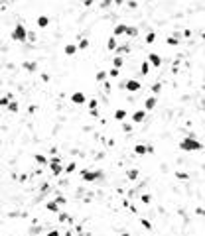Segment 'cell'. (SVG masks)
I'll return each mask as SVG.
<instances>
[{
  "label": "cell",
  "instance_id": "cell-12",
  "mask_svg": "<svg viewBox=\"0 0 205 236\" xmlns=\"http://www.w3.org/2000/svg\"><path fill=\"white\" fill-rule=\"evenodd\" d=\"M134 153H136V156H146V153H148V146L136 144V146H134Z\"/></svg>",
  "mask_w": 205,
  "mask_h": 236
},
{
  "label": "cell",
  "instance_id": "cell-3",
  "mask_svg": "<svg viewBox=\"0 0 205 236\" xmlns=\"http://www.w3.org/2000/svg\"><path fill=\"white\" fill-rule=\"evenodd\" d=\"M101 177H102V171H101V169H95V171H93V169H81V179L83 181H97V179H101Z\"/></svg>",
  "mask_w": 205,
  "mask_h": 236
},
{
  "label": "cell",
  "instance_id": "cell-18",
  "mask_svg": "<svg viewBox=\"0 0 205 236\" xmlns=\"http://www.w3.org/2000/svg\"><path fill=\"white\" fill-rule=\"evenodd\" d=\"M126 35H128V38H136V35H138V28L126 26Z\"/></svg>",
  "mask_w": 205,
  "mask_h": 236
},
{
  "label": "cell",
  "instance_id": "cell-19",
  "mask_svg": "<svg viewBox=\"0 0 205 236\" xmlns=\"http://www.w3.org/2000/svg\"><path fill=\"white\" fill-rule=\"evenodd\" d=\"M122 65H124V59H122L120 55H116V57L113 59V67H116V69H120Z\"/></svg>",
  "mask_w": 205,
  "mask_h": 236
},
{
  "label": "cell",
  "instance_id": "cell-17",
  "mask_svg": "<svg viewBox=\"0 0 205 236\" xmlns=\"http://www.w3.org/2000/svg\"><path fill=\"white\" fill-rule=\"evenodd\" d=\"M114 118H116L119 122H122L124 118H126V110H124V108H119V110L114 112Z\"/></svg>",
  "mask_w": 205,
  "mask_h": 236
},
{
  "label": "cell",
  "instance_id": "cell-27",
  "mask_svg": "<svg viewBox=\"0 0 205 236\" xmlns=\"http://www.w3.org/2000/svg\"><path fill=\"white\" fill-rule=\"evenodd\" d=\"M75 167H77V164H75V161H71L69 165H65L63 171H65V173H73V171H75Z\"/></svg>",
  "mask_w": 205,
  "mask_h": 236
},
{
  "label": "cell",
  "instance_id": "cell-4",
  "mask_svg": "<svg viewBox=\"0 0 205 236\" xmlns=\"http://www.w3.org/2000/svg\"><path fill=\"white\" fill-rule=\"evenodd\" d=\"M47 167H49V171L53 173V175H61L63 173V165H61V161H59V158H53V159H49V164H47Z\"/></svg>",
  "mask_w": 205,
  "mask_h": 236
},
{
  "label": "cell",
  "instance_id": "cell-33",
  "mask_svg": "<svg viewBox=\"0 0 205 236\" xmlns=\"http://www.w3.org/2000/svg\"><path fill=\"white\" fill-rule=\"evenodd\" d=\"M178 40H175V38H168V46H178Z\"/></svg>",
  "mask_w": 205,
  "mask_h": 236
},
{
  "label": "cell",
  "instance_id": "cell-10",
  "mask_svg": "<svg viewBox=\"0 0 205 236\" xmlns=\"http://www.w3.org/2000/svg\"><path fill=\"white\" fill-rule=\"evenodd\" d=\"M156 102H158L156 97H148V99L144 100V110H146V112H148V110H152L154 106H156Z\"/></svg>",
  "mask_w": 205,
  "mask_h": 236
},
{
  "label": "cell",
  "instance_id": "cell-14",
  "mask_svg": "<svg viewBox=\"0 0 205 236\" xmlns=\"http://www.w3.org/2000/svg\"><path fill=\"white\" fill-rule=\"evenodd\" d=\"M36 24H38V28H47V26H49V18H47V16H38Z\"/></svg>",
  "mask_w": 205,
  "mask_h": 236
},
{
  "label": "cell",
  "instance_id": "cell-7",
  "mask_svg": "<svg viewBox=\"0 0 205 236\" xmlns=\"http://www.w3.org/2000/svg\"><path fill=\"white\" fill-rule=\"evenodd\" d=\"M71 102H73V105H85V102H87L85 93H81V91L73 93V94H71Z\"/></svg>",
  "mask_w": 205,
  "mask_h": 236
},
{
  "label": "cell",
  "instance_id": "cell-31",
  "mask_svg": "<svg viewBox=\"0 0 205 236\" xmlns=\"http://www.w3.org/2000/svg\"><path fill=\"white\" fill-rule=\"evenodd\" d=\"M175 177H178V179H187V173H184V171H175Z\"/></svg>",
  "mask_w": 205,
  "mask_h": 236
},
{
  "label": "cell",
  "instance_id": "cell-41",
  "mask_svg": "<svg viewBox=\"0 0 205 236\" xmlns=\"http://www.w3.org/2000/svg\"><path fill=\"white\" fill-rule=\"evenodd\" d=\"M122 236H128V234H126V232H124V234H122Z\"/></svg>",
  "mask_w": 205,
  "mask_h": 236
},
{
  "label": "cell",
  "instance_id": "cell-28",
  "mask_svg": "<svg viewBox=\"0 0 205 236\" xmlns=\"http://www.w3.org/2000/svg\"><path fill=\"white\" fill-rule=\"evenodd\" d=\"M95 79H97L99 83H101V81H105V79H107V71H97V75H95Z\"/></svg>",
  "mask_w": 205,
  "mask_h": 236
},
{
  "label": "cell",
  "instance_id": "cell-30",
  "mask_svg": "<svg viewBox=\"0 0 205 236\" xmlns=\"http://www.w3.org/2000/svg\"><path fill=\"white\" fill-rule=\"evenodd\" d=\"M77 47H79V49H87V47H89V40H81Z\"/></svg>",
  "mask_w": 205,
  "mask_h": 236
},
{
  "label": "cell",
  "instance_id": "cell-6",
  "mask_svg": "<svg viewBox=\"0 0 205 236\" xmlns=\"http://www.w3.org/2000/svg\"><path fill=\"white\" fill-rule=\"evenodd\" d=\"M130 120H132L134 124H140V122H144L146 120V110L142 108V110H134L132 112V116H130Z\"/></svg>",
  "mask_w": 205,
  "mask_h": 236
},
{
  "label": "cell",
  "instance_id": "cell-20",
  "mask_svg": "<svg viewBox=\"0 0 205 236\" xmlns=\"http://www.w3.org/2000/svg\"><path fill=\"white\" fill-rule=\"evenodd\" d=\"M10 100H12V94H6V97H2V99H0V108L8 106V105H10Z\"/></svg>",
  "mask_w": 205,
  "mask_h": 236
},
{
  "label": "cell",
  "instance_id": "cell-15",
  "mask_svg": "<svg viewBox=\"0 0 205 236\" xmlns=\"http://www.w3.org/2000/svg\"><path fill=\"white\" fill-rule=\"evenodd\" d=\"M46 209H47L49 212H59V203H57V201H49V203L46 205Z\"/></svg>",
  "mask_w": 205,
  "mask_h": 236
},
{
  "label": "cell",
  "instance_id": "cell-39",
  "mask_svg": "<svg viewBox=\"0 0 205 236\" xmlns=\"http://www.w3.org/2000/svg\"><path fill=\"white\" fill-rule=\"evenodd\" d=\"M113 2H114L116 6H122V4H124V0H113Z\"/></svg>",
  "mask_w": 205,
  "mask_h": 236
},
{
  "label": "cell",
  "instance_id": "cell-35",
  "mask_svg": "<svg viewBox=\"0 0 205 236\" xmlns=\"http://www.w3.org/2000/svg\"><path fill=\"white\" fill-rule=\"evenodd\" d=\"M111 2H113V0H101V6H102V8H108Z\"/></svg>",
  "mask_w": 205,
  "mask_h": 236
},
{
  "label": "cell",
  "instance_id": "cell-16",
  "mask_svg": "<svg viewBox=\"0 0 205 236\" xmlns=\"http://www.w3.org/2000/svg\"><path fill=\"white\" fill-rule=\"evenodd\" d=\"M34 159H36V164H40V165H47V164H49V159H47L46 156H42V153H36Z\"/></svg>",
  "mask_w": 205,
  "mask_h": 236
},
{
  "label": "cell",
  "instance_id": "cell-9",
  "mask_svg": "<svg viewBox=\"0 0 205 236\" xmlns=\"http://www.w3.org/2000/svg\"><path fill=\"white\" fill-rule=\"evenodd\" d=\"M113 35L114 38H120V35H126V24H116L113 30Z\"/></svg>",
  "mask_w": 205,
  "mask_h": 236
},
{
  "label": "cell",
  "instance_id": "cell-26",
  "mask_svg": "<svg viewBox=\"0 0 205 236\" xmlns=\"http://www.w3.org/2000/svg\"><path fill=\"white\" fill-rule=\"evenodd\" d=\"M24 69H28V71H30V73H34L36 69H38V65H36L34 61H32V63H28V61H26V63H24Z\"/></svg>",
  "mask_w": 205,
  "mask_h": 236
},
{
  "label": "cell",
  "instance_id": "cell-11",
  "mask_svg": "<svg viewBox=\"0 0 205 236\" xmlns=\"http://www.w3.org/2000/svg\"><path fill=\"white\" fill-rule=\"evenodd\" d=\"M77 49H79V47L75 46V43H67V46L63 47V53L71 57V55H75V53H77Z\"/></svg>",
  "mask_w": 205,
  "mask_h": 236
},
{
  "label": "cell",
  "instance_id": "cell-24",
  "mask_svg": "<svg viewBox=\"0 0 205 236\" xmlns=\"http://www.w3.org/2000/svg\"><path fill=\"white\" fill-rule=\"evenodd\" d=\"M97 106H99V100L97 99H91L89 102H87V108H89V110H97Z\"/></svg>",
  "mask_w": 205,
  "mask_h": 236
},
{
  "label": "cell",
  "instance_id": "cell-34",
  "mask_svg": "<svg viewBox=\"0 0 205 236\" xmlns=\"http://www.w3.org/2000/svg\"><path fill=\"white\" fill-rule=\"evenodd\" d=\"M152 91H154V93H156V94H158L160 91H162V85H160V83H156V85H154V87H152Z\"/></svg>",
  "mask_w": 205,
  "mask_h": 236
},
{
  "label": "cell",
  "instance_id": "cell-38",
  "mask_svg": "<svg viewBox=\"0 0 205 236\" xmlns=\"http://www.w3.org/2000/svg\"><path fill=\"white\" fill-rule=\"evenodd\" d=\"M195 212H197L199 217H205V209H195Z\"/></svg>",
  "mask_w": 205,
  "mask_h": 236
},
{
  "label": "cell",
  "instance_id": "cell-23",
  "mask_svg": "<svg viewBox=\"0 0 205 236\" xmlns=\"http://www.w3.org/2000/svg\"><path fill=\"white\" fill-rule=\"evenodd\" d=\"M144 41H146V43H154V41H156V32H148Z\"/></svg>",
  "mask_w": 205,
  "mask_h": 236
},
{
  "label": "cell",
  "instance_id": "cell-32",
  "mask_svg": "<svg viewBox=\"0 0 205 236\" xmlns=\"http://www.w3.org/2000/svg\"><path fill=\"white\" fill-rule=\"evenodd\" d=\"M46 236H61V234H59V230H57V228H53V230H49Z\"/></svg>",
  "mask_w": 205,
  "mask_h": 236
},
{
  "label": "cell",
  "instance_id": "cell-8",
  "mask_svg": "<svg viewBox=\"0 0 205 236\" xmlns=\"http://www.w3.org/2000/svg\"><path fill=\"white\" fill-rule=\"evenodd\" d=\"M146 61L150 63V67H160V65H162V57H160L158 53H150Z\"/></svg>",
  "mask_w": 205,
  "mask_h": 236
},
{
  "label": "cell",
  "instance_id": "cell-2",
  "mask_svg": "<svg viewBox=\"0 0 205 236\" xmlns=\"http://www.w3.org/2000/svg\"><path fill=\"white\" fill-rule=\"evenodd\" d=\"M10 38L14 40V41H26L28 40V30H26V26L22 24V22H18L16 26H14V30H12V34H10Z\"/></svg>",
  "mask_w": 205,
  "mask_h": 236
},
{
  "label": "cell",
  "instance_id": "cell-25",
  "mask_svg": "<svg viewBox=\"0 0 205 236\" xmlns=\"http://www.w3.org/2000/svg\"><path fill=\"white\" fill-rule=\"evenodd\" d=\"M8 110H10V112H14V114H16L18 110H20V106H18V102H16V100H10V105H8Z\"/></svg>",
  "mask_w": 205,
  "mask_h": 236
},
{
  "label": "cell",
  "instance_id": "cell-21",
  "mask_svg": "<svg viewBox=\"0 0 205 236\" xmlns=\"http://www.w3.org/2000/svg\"><path fill=\"white\" fill-rule=\"evenodd\" d=\"M126 175H128V179H130V181H136V179H138V169H128Z\"/></svg>",
  "mask_w": 205,
  "mask_h": 236
},
{
  "label": "cell",
  "instance_id": "cell-5",
  "mask_svg": "<svg viewBox=\"0 0 205 236\" xmlns=\"http://www.w3.org/2000/svg\"><path fill=\"white\" fill-rule=\"evenodd\" d=\"M122 88H126L128 93H136V91H140V88H142V83L138 79H128L126 83L122 85Z\"/></svg>",
  "mask_w": 205,
  "mask_h": 236
},
{
  "label": "cell",
  "instance_id": "cell-40",
  "mask_svg": "<svg viewBox=\"0 0 205 236\" xmlns=\"http://www.w3.org/2000/svg\"><path fill=\"white\" fill-rule=\"evenodd\" d=\"M83 4H85V6H91V4H93V0H85Z\"/></svg>",
  "mask_w": 205,
  "mask_h": 236
},
{
  "label": "cell",
  "instance_id": "cell-36",
  "mask_svg": "<svg viewBox=\"0 0 205 236\" xmlns=\"http://www.w3.org/2000/svg\"><path fill=\"white\" fill-rule=\"evenodd\" d=\"M150 201H152V197H150V195H142V203H146V205H148Z\"/></svg>",
  "mask_w": 205,
  "mask_h": 236
},
{
  "label": "cell",
  "instance_id": "cell-13",
  "mask_svg": "<svg viewBox=\"0 0 205 236\" xmlns=\"http://www.w3.org/2000/svg\"><path fill=\"white\" fill-rule=\"evenodd\" d=\"M107 47L111 49V51H114L116 47H119V38H114V35H111V38H108V41H107Z\"/></svg>",
  "mask_w": 205,
  "mask_h": 236
},
{
  "label": "cell",
  "instance_id": "cell-29",
  "mask_svg": "<svg viewBox=\"0 0 205 236\" xmlns=\"http://www.w3.org/2000/svg\"><path fill=\"white\" fill-rule=\"evenodd\" d=\"M119 73H120V69H116V67H113L111 71H108V77H113V79H116V77H119Z\"/></svg>",
  "mask_w": 205,
  "mask_h": 236
},
{
  "label": "cell",
  "instance_id": "cell-37",
  "mask_svg": "<svg viewBox=\"0 0 205 236\" xmlns=\"http://www.w3.org/2000/svg\"><path fill=\"white\" fill-rule=\"evenodd\" d=\"M142 226H146V228H152V224L148 223V220H146V218H142Z\"/></svg>",
  "mask_w": 205,
  "mask_h": 236
},
{
  "label": "cell",
  "instance_id": "cell-1",
  "mask_svg": "<svg viewBox=\"0 0 205 236\" xmlns=\"http://www.w3.org/2000/svg\"><path fill=\"white\" fill-rule=\"evenodd\" d=\"M180 150H184V152H199V150H203V144L197 138H193V136H186L180 142Z\"/></svg>",
  "mask_w": 205,
  "mask_h": 236
},
{
  "label": "cell",
  "instance_id": "cell-22",
  "mask_svg": "<svg viewBox=\"0 0 205 236\" xmlns=\"http://www.w3.org/2000/svg\"><path fill=\"white\" fill-rule=\"evenodd\" d=\"M140 73H142V75H148V73H150V63H148V61H142V65H140Z\"/></svg>",
  "mask_w": 205,
  "mask_h": 236
}]
</instances>
